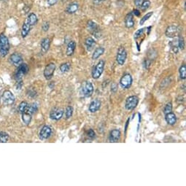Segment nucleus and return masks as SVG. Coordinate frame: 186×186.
Listing matches in <instances>:
<instances>
[{"label": "nucleus", "mask_w": 186, "mask_h": 186, "mask_svg": "<svg viewBox=\"0 0 186 186\" xmlns=\"http://www.w3.org/2000/svg\"><path fill=\"white\" fill-rule=\"evenodd\" d=\"M10 43L7 37L4 35H0V56L4 57L9 52Z\"/></svg>", "instance_id": "obj_1"}, {"label": "nucleus", "mask_w": 186, "mask_h": 186, "mask_svg": "<svg viewBox=\"0 0 186 186\" xmlns=\"http://www.w3.org/2000/svg\"><path fill=\"white\" fill-rule=\"evenodd\" d=\"M87 29L88 31L91 35H93L96 38H100L101 37V31H100L99 27L95 22L93 21H88L87 23Z\"/></svg>", "instance_id": "obj_2"}, {"label": "nucleus", "mask_w": 186, "mask_h": 186, "mask_svg": "<svg viewBox=\"0 0 186 186\" xmlns=\"http://www.w3.org/2000/svg\"><path fill=\"white\" fill-rule=\"evenodd\" d=\"M105 62L104 60H100L96 64L95 68H93V71H92V77L93 79H98L99 78L100 76L103 73V71L104 69Z\"/></svg>", "instance_id": "obj_3"}, {"label": "nucleus", "mask_w": 186, "mask_h": 186, "mask_svg": "<svg viewBox=\"0 0 186 186\" xmlns=\"http://www.w3.org/2000/svg\"><path fill=\"white\" fill-rule=\"evenodd\" d=\"M181 32V28L178 26L171 25L167 27L165 35L167 37L169 38H174V37L179 36V34Z\"/></svg>", "instance_id": "obj_4"}, {"label": "nucleus", "mask_w": 186, "mask_h": 186, "mask_svg": "<svg viewBox=\"0 0 186 186\" xmlns=\"http://www.w3.org/2000/svg\"><path fill=\"white\" fill-rule=\"evenodd\" d=\"M139 103V97L137 96H130L128 97L125 102V108L127 110H133L137 107Z\"/></svg>", "instance_id": "obj_5"}, {"label": "nucleus", "mask_w": 186, "mask_h": 186, "mask_svg": "<svg viewBox=\"0 0 186 186\" xmlns=\"http://www.w3.org/2000/svg\"><path fill=\"white\" fill-rule=\"evenodd\" d=\"M127 58V52L124 46H121L118 50L117 56H116V61L119 65L122 66L125 64L126 60Z\"/></svg>", "instance_id": "obj_6"}, {"label": "nucleus", "mask_w": 186, "mask_h": 186, "mask_svg": "<svg viewBox=\"0 0 186 186\" xmlns=\"http://www.w3.org/2000/svg\"><path fill=\"white\" fill-rule=\"evenodd\" d=\"M93 93V84L89 81L84 82L82 86V93L84 97L89 98Z\"/></svg>", "instance_id": "obj_7"}, {"label": "nucleus", "mask_w": 186, "mask_h": 186, "mask_svg": "<svg viewBox=\"0 0 186 186\" xmlns=\"http://www.w3.org/2000/svg\"><path fill=\"white\" fill-rule=\"evenodd\" d=\"M1 99H2L3 104L4 105H11L13 104L14 101H15V96L11 91L5 90L3 93Z\"/></svg>", "instance_id": "obj_8"}, {"label": "nucleus", "mask_w": 186, "mask_h": 186, "mask_svg": "<svg viewBox=\"0 0 186 186\" xmlns=\"http://www.w3.org/2000/svg\"><path fill=\"white\" fill-rule=\"evenodd\" d=\"M132 82H133V79H132V75L129 74H126L121 77V80H120V84L123 88L127 89V88H130Z\"/></svg>", "instance_id": "obj_9"}, {"label": "nucleus", "mask_w": 186, "mask_h": 186, "mask_svg": "<svg viewBox=\"0 0 186 186\" xmlns=\"http://www.w3.org/2000/svg\"><path fill=\"white\" fill-rule=\"evenodd\" d=\"M56 70V64L54 63H50L46 66L44 69V77L46 80H51L53 77Z\"/></svg>", "instance_id": "obj_10"}, {"label": "nucleus", "mask_w": 186, "mask_h": 186, "mask_svg": "<svg viewBox=\"0 0 186 186\" xmlns=\"http://www.w3.org/2000/svg\"><path fill=\"white\" fill-rule=\"evenodd\" d=\"M52 134V129L49 126H44L41 129L40 132V140H47L51 137Z\"/></svg>", "instance_id": "obj_11"}, {"label": "nucleus", "mask_w": 186, "mask_h": 186, "mask_svg": "<svg viewBox=\"0 0 186 186\" xmlns=\"http://www.w3.org/2000/svg\"><path fill=\"white\" fill-rule=\"evenodd\" d=\"M64 110L61 108H55L50 113V118L54 121H59L63 117Z\"/></svg>", "instance_id": "obj_12"}, {"label": "nucleus", "mask_w": 186, "mask_h": 186, "mask_svg": "<svg viewBox=\"0 0 186 186\" xmlns=\"http://www.w3.org/2000/svg\"><path fill=\"white\" fill-rule=\"evenodd\" d=\"M9 59L10 62L17 67H18L23 63V59L21 56L18 54V53H13V54H12L10 56Z\"/></svg>", "instance_id": "obj_13"}, {"label": "nucleus", "mask_w": 186, "mask_h": 186, "mask_svg": "<svg viewBox=\"0 0 186 186\" xmlns=\"http://www.w3.org/2000/svg\"><path fill=\"white\" fill-rule=\"evenodd\" d=\"M121 131L118 129H113L110 134L109 140L110 142H118L121 137Z\"/></svg>", "instance_id": "obj_14"}, {"label": "nucleus", "mask_w": 186, "mask_h": 186, "mask_svg": "<svg viewBox=\"0 0 186 186\" xmlns=\"http://www.w3.org/2000/svg\"><path fill=\"white\" fill-rule=\"evenodd\" d=\"M101 101H99V99H94L93 101H92L90 102V104L89 105V107H88V110L90 112L93 113V112H96L100 109L101 107Z\"/></svg>", "instance_id": "obj_15"}, {"label": "nucleus", "mask_w": 186, "mask_h": 186, "mask_svg": "<svg viewBox=\"0 0 186 186\" xmlns=\"http://www.w3.org/2000/svg\"><path fill=\"white\" fill-rule=\"evenodd\" d=\"M165 120H166V123L170 126H174L177 123L176 115L174 113H173L172 112L165 115Z\"/></svg>", "instance_id": "obj_16"}, {"label": "nucleus", "mask_w": 186, "mask_h": 186, "mask_svg": "<svg viewBox=\"0 0 186 186\" xmlns=\"http://www.w3.org/2000/svg\"><path fill=\"white\" fill-rule=\"evenodd\" d=\"M134 16L132 12H129L126 15L125 19H124V23H125L126 27L128 29L132 28L134 26Z\"/></svg>", "instance_id": "obj_17"}, {"label": "nucleus", "mask_w": 186, "mask_h": 186, "mask_svg": "<svg viewBox=\"0 0 186 186\" xmlns=\"http://www.w3.org/2000/svg\"><path fill=\"white\" fill-rule=\"evenodd\" d=\"M79 8V5L77 2H72L67 5V8H66L65 11L68 14H73L77 11Z\"/></svg>", "instance_id": "obj_18"}, {"label": "nucleus", "mask_w": 186, "mask_h": 186, "mask_svg": "<svg viewBox=\"0 0 186 186\" xmlns=\"http://www.w3.org/2000/svg\"><path fill=\"white\" fill-rule=\"evenodd\" d=\"M31 27H32V26L29 24L28 21H26V19L25 22H24V24H23L22 29H21L22 37L25 38V37L29 35V32L31 30Z\"/></svg>", "instance_id": "obj_19"}, {"label": "nucleus", "mask_w": 186, "mask_h": 186, "mask_svg": "<svg viewBox=\"0 0 186 186\" xmlns=\"http://www.w3.org/2000/svg\"><path fill=\"white\" fill-rule=\"evenodd\" d=\"M76 48V43L74 41H70L68 43L67 47V51H66V54L68 56H71L74 54V51H75Z\"/></svg>", "instance_id": "obj_20"}, {"label": "nucleus", "mask_w": 186, "mask_h": 186, "mask_svg": "<svg viewBox=\"0 0 186 186\" xmlns=\"http://www.w3.org/2000/svg\"><path fill=\"white\" fill-rule=\"evenodd\" d=\"M85 45L86 47L87 50L88 51H90L94 48V46L96 45V42H95V40L92 37H87L85 40Z\"/></svg>", "instance_id": "obj_21"}, {"label": "nucleus", "mask_w": 186, "mask_h": 186, "mask_svg": "<svg viewBox=\"0 0 186 186\" xmlns=\"http://www.w3.org/2000/svg\"><path fill=\"white\" fill-rule=\"evenodd\" d=\"M50 45H51V41L50 39L44 38L41 41V50L43 53H46L49 50Z\"/></svg>", "instance_id": "obj_22"}, {"label": "nucleus", "mask_w": 186, "mask_h": 186, "mask_svg": "<svg viewBox=\"0 0 186 186\" xmlns=\"http://www.w3.org/2000/svg\"><path fill=\"white\" fill-rule=\"evenodd\" d=\"M104 53V48L102 47H99L95 49L94 52H93V55H92V59L95 60L97 59L98 58H99L103 53Z\"/></svg>", "instance_id": "obj_23"}, {"label": "nucleus", "mask_w": 186, "mask_h": 186, "mask_svg": "<svg viewBox=\"0 0 186 186\" xmlns=\"http://www.w3.org/2000/svg\"><path fill=\"white\" fill-rule=\"evenodd\" d=\"M37 110V104L36 103H32V104H31L29 105V104L27 105V107L24 112L29 113V114L32 115L34 113L36 112Z\"/></svg>", "instance_id": "obj_24"}, {"label": "nucleus", "mask_w": 186, "mask_h": 186, "mask_svg": "<svg viewBox=\"0 0 186 186\" xmlns=\"http://www.w3.org/2000/svg\"><path fill=\"white\" fill-rule=\"evenodd\" d=\"M17 72H18L19 73H21L22 75H25L26 74L28 73L29 72V67L26 64H24L22 63L20 66L18 67Z\"/></svg>", "instance_id": "obj_25"}, {"label": "nucleus", "mask_w": 186, "mask_h": 186, "mask_svg": "<svg viewBox=\"0 0 186 186\" xmlns=\"http://www.w3.org/2000/svg\"><path fill=\"white\" fill-rule=\"evenodd\" d=\"M26 21L32 26H35L37 22V15H35V13H33V12H32V13H30L29 15L28 18H26Z\"/></svg>", "instance_id": "obj_26"}, {"label": "nucleus", "mask_w": 186, "mask_h": 186, "mask_svg": "<svg viewBox=\"0 0 186 186\" xmlns=\"http://www.w3.org/2000/svg\"><path fill=\"white\" fill-rule=\"evenodd\" d=\"M22 120L26 125H29V124L31 123V121H32V115L29 114V113H26V112H23Z\"/></svg>", "instance_id": "obj_27"}, {"label": "nucleus", "mask_w": 186, "mask_h": 186, "mask_svg": "<svg viewBox=\"0 0 186 186\" xmlns=\"http://www.w3.org/2000/svg\"><path fill=\"white\" fill-rule=\"evenodd\" d=\"M179 77L182 80H185L186 78V66L182 65L179 69Z\"/></svg>", "instance_id": "obj_28"}, {"label": "nucleus", "mask_w": 186, "mask_h": 186, "mask_svg": "<svg viewBox=\"0 0 186 186\" xmlns=\"http://www.w3.org/2000/svg\"><path fill=\"white\" fill-rule=\"evenodd\" d=\"M69 69H70V64L69 63H64V64H61L60 66V70L63 73H65V72H69Z\"/></svg>", "instance_id": "obj_29"}, {"label": "nucleus", "mask_w": 186, "mask_h": 186, "mask_svg": "<svg viewBox=\"0 0 186 186\" xmlns=\"http://www.w3.org/2000/svg\"><path fill=\"white\" fill-rule=\"evenodd\" d=\"M9 140V135L5 132H0V143H5Z\"/></svg>", "instance_id": "obj_30"}, {"label": "nucleus", "mask_w": 186, "mask_h": 186, "mask_svg": "<svg viewBox=\"0 0 186 186\" xmlns=\"http://www.w3.org/2000/svg\"><path fill=\"white\" fill-rule=\"evenodd\" d=\"M153 15V12H147V14H145V15L143 16V17L142 18L141 20H140V25H143L144 24H145V22L147 21L148 20L149 18H150V17H151L152 15Z\"/></svg>", "instance_id": "obj_31"}, {"label": "nucleus", "mask_w": 186, "mask_h": 186, "mask_svg": "<svg viewBox=\"0 0 186 186\" xmlns=\"http://www.w3.org/2000/svg\"><path fill=\"white\" fill-rule=\"evenodd\" d=\"M145 29H146V28H142V29H140L137 30V32H135V34H134V40H137L138 38H140V37L142 36L144 34V32H145Z\"/></svg>", "instance_id": "obj_32"}, {"label": "nucleus", "mask_w": 186, "mask_h": 186, "mask_svg": "<svg viewBox=\"0 0 186 186\" xmlns=\"http://www.w3.org/2000/svg\"><path fill=\"white\" fill-rule=\"evenodd\" d=\"M72 113H73V108L71 106H67L65 111L66 118H70L72 115Z\"/></svg>", "instance_id": "obj_33"}, {"label": "nucleus", "mask_w": 186, "mask_h": 186, "mask_svg": "<svg viewBox=\"0 0 186 186\" xmlns=\"http://www.w3.org/2000/svg\"><path fill=\"white\" fill-rule=\"evenodd\" d=\"M150 0H143L140 8H141L142 10H148L149 7H150Z\"/></svg>", "instance_id": "obj_34"}, {"label": "nucleus", "mask_w": 186, "mask_h": 186, "mask_svg": "<svg viewBox=\"0 0 186 186\" xmlns=\"http://www.w3.org/2000/svg\"><path fill=\"white\" fill-rule=\"evenodd\" d=\"M27 105H28V104H27L26 101H22V102H21V104H19L18 106V111L20 112L21 113L24 112L26 109Z\"/></svg>", "instance_id": "obj_35"}, {"label": "nucleus", "mask_w": 186, "mask_h": 186, "mask_svg": "<svg viewBox=\"0 0 186 186\" xmlns=\"http://www.w3.org/2000/svg\"><path fill=\"white\" fill-rule=\"evenodd\" d=\"M177 46H178V48H179L180 50L184 49V47H185V43H184L183 37H182V36H179L178 42H177Z\"/></svg>", "instance_id": "obj_36"}, {"label": "nucleus", "mask_w": 186, "mask_h": 186, "mask_svg": "<svg viewBox=\"0 0 186 186\" xmlns=\"http://www.w3.org/2000/svg\"><path fill=\"white\" fill-rule=\"evenodd\" d=\"M171 112H172V104H171V102H169L166 104V106H165L164 112V114L166 115L167 114V113Z\"/></svg>", "instance_id": "obj_37"}, {"label": "nucleus", "mask_w": 186, "mask_h": 186, "mask_svg": "<svg viewBox=\"0 0 186 186\" xmlns=\"http://www.w3.org/2000/svg\"><path fill=\"white\" fill-rule=\"evenodd\" d=\"M87 136H88L90 139H93L96 137V133H95V132L93 129H90L87 132Z\"/></svg>", "instance_id": "obj_38"}, {"label": "nucleus", "mask_w": 186, "mask_h": 186, "mask_svg": "<svg viewBox=\"0 0 186 186\" xmlns=\"http://www.w3.org/2000/svg\"><path fill=\"white\" fill-rule=\"evenodd\" d=\"M49 23L48 22H44L43 23V26H42V29H43V30L44 31V32H47V31H48V29H49Z\"/></svg>", "instance_id": "obj_39"}, {"label": "nucleus", "mask_w": 186, "mask_h": 186, "mask_svg": "<svg viewBox=\"0 0 186 186\" xmlns=\"http://www.w3.org/2000/svg\"><path fill=\"white\" fill-rule=\"evenodd\" d=\"M151 64V61L149 59H145V61H144V67H145V69H148L149 67Z\"/></svg>", "instance_id": "obj_40"}, {"label": "nucleus", "mask_w": 186, "mask_h": 186, "mask_svg": "<svg viewBox=\"0 0 186 186\" xmlns=\"http://www.w3.org/2000/svg\"><path fill=\"white\" fill-rule=\"evenodd\" d=\"M29 92H27V93H28V95L29 96L35 97L37 95V92L35 91V90H34L32 89H29Z\"/></svg>", "instance_id": "obj_41"}, {"label": "nucleus", "mask_w": 186, "mask_h": 186, "mask_svg": "<svg viewBox=\"0 0 186 186\" xmlns=\"http://www.w3.org/2000/svg\"><path fill=\"white\" fill-rule=\"evenodd\" d=\"M142 1H143V0H134V4H135L136 7L140 8L142 5Z\"/></svg>", "instance_id": "obj_42"}, {"label": "nucleus", "mask_w": 186, "mask_h": 186, "mask_svg": "<svg viewBox=\"0 0 186 186\" xmlns=\"http://www.w3.org/2000/svg\"><path fill=\"white\" fill-rule=\"evenodd\" d=\"M58 0H47V2L50 6H53L57 3Z\"/></svg>", "instance_id": "obj_43"}, {"label": "nucleus", "mask_w": 186, "mask_h": 186, "mask_svg": "<svg viewBox=\"0 0 186 186\" xmlns=\"http://www.w3.org/2000/svg\"><path fill=\"white\" fill-rule=\"evenodd\" d=\"M117 89H118L117 84L113 83L112 85V86H111V90H112V91H113V92H115L116 90H117Z\"/></svg>", "instance_id": "obj_44"}, {"label": "nucleus", "mask_w": 186, "mask_h": 186, "mask_svg": "<svg viewBox=\"0 0 186 186\" xmlns=\"http://www.w3.org/2000/svg\"><path fill=\"white\" fill-rule=\"evenodd\" d=\"M132 14H133V15H134L135 16H137V17H139V16L140 15V12L137 9H135V10H134L133 12H132Z\"/></svg>", "instance_id": "obj_45"}, {"label": "nucleus", "mask_w": 186, "mask_h": 186, "mask_svg": "<svg viewBox=\"0 0 186 186\" xmlns=\"http://www.w3.org/2000/svg\"><path fill=\"white\" fill-rule=\"evenodd\" d=\"M104 1V0H93V4H96V5H99V4H101Z\"/></svg>", "instance_id": "obj_46"}]
</instances>
